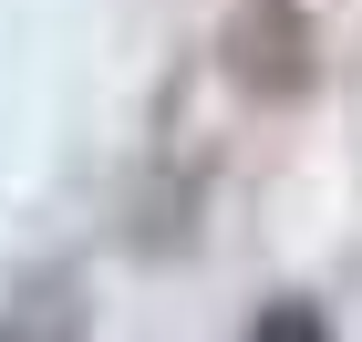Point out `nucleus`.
I'll list each match as a JSON object with an SVG mask.
<instances>
[{"label": "nucleus", "instance_id": "nucleus-1", "mask_svg": "<svg viewBox=\"0 0 362 342\" xmlns=\"http://www.w3.org/2000/svg\"><path fill=\"white\" fill-rule=\"evenodd\" d=\"M218 73H228V93L259 104V114L310 104V84H321V21H310V0H228Z\"/></svg>", "mask_w": 362, "mask_h": 342}, {"label": "nucleus", "instance_id": "nucleus-2", "mask_svg": "<svg viewBox=\"0 0 362 342\" xmlns=\"http://www.w3.org/2000/svg\"><path fill=\"white\" fill-rule=\"evenodd\" d=\"M0 342H83V280L73 270H31L21 301L0 312Z\"/></svg>", "mask_w": 362, "mask_h": 342}, {"label": "nucleus", "instance_id": "nucleus-3", "mask_svg": "<svg viewBox=\"0 0 362 342\" xmlns=\"http://www.w3.org/2000/svg\"><path fill=\"white\" fill-rule=\"evenodd\" d=\"M238 342H341V332H332V312H321L310 290H279V301H259V312H249V332H238Z\"/></svg>", "mask_w": 362, "mask_h": 342}]
</instances>
